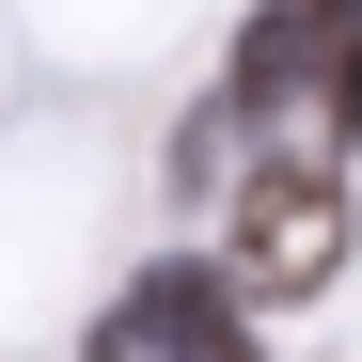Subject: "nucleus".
Returning <instances> with one entry per match:
<instances>
[{
    "label": "nucleus",
    "instance_id": "1",
    "mask_svg": "<svg viewBox=\"0 0 362 362\" xmlns=\"http://www.w3.org/2000/svg\"><path fill=\"white\" fill-rule=\"evenodd\" d=\"M236 110H268V127H346L362 110V0H268L252 47H236Z\"/></svg>",
    "mask_w": 362,
    "mask_h": 362
},
{
    "label": "nucleus",
    "instance_id": "2",
    "mask_svg": "<svg viewBox=\"0 0 362 362\" xmlns=\"http://www.w3.org/2000/svg\"><path fill=\"white\" fill-rule=\"evenodd\" d=\"M331 268H346V189L315 158H268L252 205H236V284H252V299H315Z\"/></svg>",
    "mask_w": 362,
    "mask_h": 362
},
{
    "label": "nucleus",
    "instance_id": "3",
    "mask_svg": "<svg viewBox=\"0 0 362 362\" xmlns=\"http://www.w3.org/2000/svg\"><path fill=\"white\" fill-rule=\"evenodd\" d=\"M95 362H252V331H236V284H205V268H158L127 315L95 331Z\"/></svg>",
    "mask_w": 362,
    "mask_h": 362
}]
</instances>
